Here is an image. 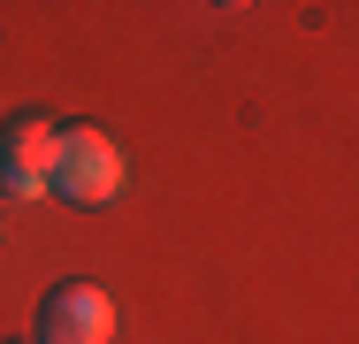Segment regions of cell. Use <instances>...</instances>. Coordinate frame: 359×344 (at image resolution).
<instances>
[{"mask_svg": "<svg viewBox=\"0 0 359 344\" xmlns=\"http://www.w3.org/2000/svg\"><path fill=\"white\" fill-rule=\"evenodd\" d=\"M123 184H130V161H123V145L100 131V123H62V153H54V199L69 206H115L123 199Z\"/></svg>", "mask_w": 359, "mask_h": 344, "instance_id": "6da1fadb", "label": "cell"}, {"mask_svg": "<svg viewBox=\"0 0 359 344\" xmlns=\"http://www.w3.org/2000/svg\"><path fill=\"white\" fill-rule=\"evenodd\" d=\"M54 153H62V123H54V115H39V107L8 115V123H0V192H8V199H46Z\"/></svg>", "mask_w": 359, "mask_h": 344, "instance_id": "7a4b0ae2", "label": "cell"}, {"mask_svg": "<svg viewBox=\"0 0 359 344\" xmlns=\"http://www.w3.org/2000/svg\"><path fill=\"white\" fill-rule=\"evenodd\" d=\"M31 344H115V298L100 283H54L39 298V337Z\"/></svg>", "mask_w": 359, "mask_h": 344, "instance_id": "3957f363", "label": "cell"}]
</instances>
